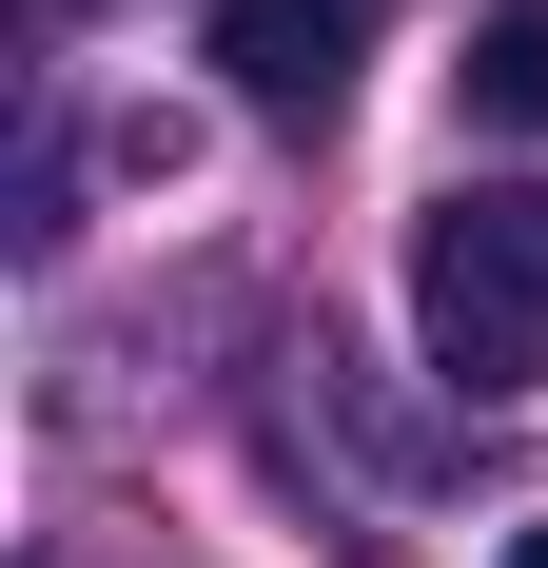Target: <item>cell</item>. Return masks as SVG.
<instances>
[{
	"mask_svg": "<svg viewBox=\"0 0 548 568\" xmlns=\"http://www.w3.org/2000/svg\"><path fill=\"white\" fill-rule=\"evenodd\" d=\"M412 334L450 393H529L548 373V176L529 196H450L412 235Z\"/></svg>",
	"mask_w": 548,
	"mask_h": 568,
	"instance_id": "cell-1",
	"label": "cell"
},
{
	"mask_svg": "<svg viewBox=\"0 0 548 568\" xmlns=\"http://www.w3.org/2000/svg\"><path fill=\"white\" fill-rule=\"evenodd\" d=\"M216 59L255 118H333L353 59H373V0H216Z\"/></svg>",
	"mask_w": 548,
	"mask_h": 568,
	"instance_id": "cell-2",
	"label": "cell"
},
{
	"mask_svg": "<svg viewBox=\"0 0 548 568\" xmlns=\"http://www.w3.org/2000/svg\"><path fill=\"white\" fill-rule=\"evenodd\" d=\"M450 79H470V138H548V0H490Z\"/></svg>",
	"mask_w": 548,
	"mask_h": 568,
	"instance_id": "cell-3",
	"label": "cell"
},
{
	"mask_svg": "<svg viewBox=\"0 0 548 568\" xmlns=\"http://www.w3.org/2000/svg\"><path fill=\"white\" fill-rule=\"evenodd\" d=\"M509 568H548V529H529V549H509Z\"/></svg>",
	"mask_w": 548,
	"mask_h": 568,
	"instance_id": "cell-4",
	"label": "cell"
}]
</instances>
